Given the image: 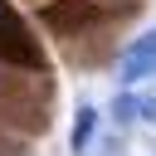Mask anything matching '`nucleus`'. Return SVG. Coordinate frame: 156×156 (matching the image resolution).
Instances as JSON below:
<instances>
[{"label":"nucleus","mask_w":156,"mask_h":156,"mask_svg":"<svg viewBox=\"0 0 156 156\" xmlns=\"http://www.w3.org/2000/svg\"><path fill=\"white\" fill-rule=\"evenodd\" d=\"M146 73H156V29L141 34V39L122 54V83H141Z\"/></svg>","instance_id":"obj_1"},{"label":"nucleus","mask_w":156,"mask_h":156,"mask_svg":"<svg viewBox=\"0 0 156 156\" xmlns=\"http://www.w3.org/2000/svg\"><path fill=\"white\" fill-rule=\"evenodd\" d=\"M93 127H98V112H93V107H83V112H78V122H73V151H88Z\"/></svg>","instance_id":"obj_2"},{"label":"nucleus","mask_w":156,"mask_h":156,"mask_svg":"<svg viewBox=\"0 0 156 156\" xmlns=\"http://www.w3.org/2000/svg\"><path fill=\"white\" fill-rule=\"evenodd\" d=\"M136 117H156V88L136 98Z\"/></svg>","instance_id":"obj_3"},{"label":"nucleus","mask_w":156,"mask_h":156,"mask_svg":"<svg viewBox=\"0 0 156 156\" xmlns=\"http://www.w3.org/2000/svg\"><path fill=\"white\" fill-rule=\"evenodd\" d=\"M5 24H10V15H5V0H0V29H5Z\"/></svg>","instance_id":"obj_4"}]
</instances>
